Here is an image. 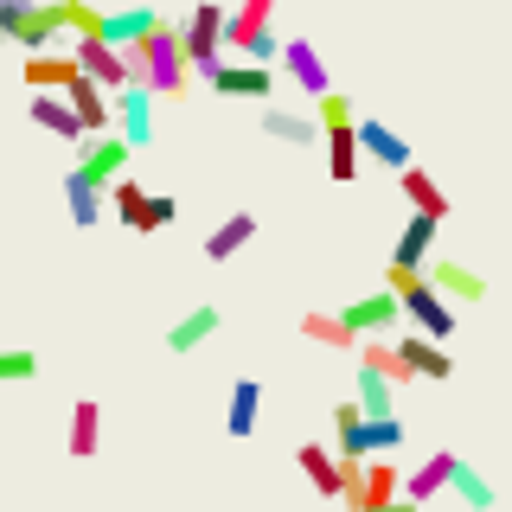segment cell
Instances as JSON below:
<instances>
[{
	"label": "cell",
	"mask_w": 512,
	"mask_h": 512,
	"mask_svg": "<svg viewBox=\"0 0 512 512\" xmlns=\"http://www.w3.org/2000/svg\"><path fill=\"white\" fill-rule=\"evenodd\" d=\"M173 218H180V199H173V192H154L148 199V231H167Z\"/></svg>",
	"instance_id": "39"
},
{
	"label": "cell",
	"mask_w": 512,
	"mask_h": 512,
	"mask_svg": "<svg viewBox=\"0 0 512 512\" xmlns=\"http://www.w3.org/2000/svg\"><path fill=\"white\" fill-rule=\"evenodd\" d=\"M365 173V141H359V128H333L327 135V180L333 186H352Z\"/></svg>",
	"instance_id": "25"
},
{
	"label": "cell",
	"mask_w": 512,
	"mask_h": 512,
	"mask_svg": "<svg viewBox=\"0 0 512 512\" xmlns=\"http://www.w3.org/2000/svg\"><path fill=\"white\" fill-rule=\"evenodd\" d=\"M256 128H263L269 141H282V148H327V128H320V116H308V109H276L269 103L263 116H256Z\"/></svg>",
	"instance_id": "11"
},
{
	"label": "cell",
	"mask_w": 512,
	"mask_h": 512,
	"mask_svg": "<svg viewBox=\"0 0 512 512\" xmlns=\"http://www.w3.org/2000/svg\"><path fill=\"white\" fill-rule=\"evenodd\" d=\"M160 26V13L154 7H122V13H109V26H103V39L109 45H122V52H135L141 39Z\"/></svg>",
	"instance_id": "30"
},
{
	"label": "cell",
	"mask_w": 512,
	"mask_h": 512,
	"mask_svg": "<svg viewBox=\"0 0 512 512\" xmlns=\"http://www.w3.org/2000/svg\"><path fill=\"white\" fill-rule=\"evenodd\" d=\"M391 295H404V314H410L416 333H429V340H442V346L455 340V301H448L429 276L410 282V288H391Z\"/></svg>",
	"instance_id": "5"
},
{
	"label": "cell",
	"mask_w": 512,
	"mask_h": 512,
	"mask_svg": "<svg viewBox=\"0 0 512 512\" xmlns=\"http://www.w3.org/2000/svg\"><path fill=\"white\" fill-rule=\"evenodd\" d=\"M256 416H263V378H237L231 404H224V429H231V442L256 436Z\"/></svg>",
	"instance_id": "22"
},
{
	"label": "cell",
	"mask_w": 512,
	"mask_h": 512,
	"mask_svg": "<svg viewBox=\"0 0 512 512\" xmlns=\"http://www.w3.org/2000/svg\"><path fill=\"white\" fill-rule=\"evenodd\" d=\"M128 154H135V148H128L122 135H96V141H84V154H77V173H84L90 186H103V192H109V186L122 180Z\"/></svg>",
	"instance_id": "13"
},
{
	"label": "cell",
	"mask_w": 512,
	"mask_h": 512,
	"mask_svg": "<svg viewBox=\"0 0 512 512\" xmlns=\"http://www.w3.org/2000/svg\"><path fill=\"white\" fill-rule=\"evenodd\" d=\"M314 116H320V128H327V135H333V128H359V109H352L340 90H333V96H320V103H314Z\"/></svg>",
	"instance_id": "37"
},
{
	"label": "cell",
	"mask_w": 512,
	"mask_h": 512,
	"mask_svg": "<svg viewBox=\"0 0 512 512\" xmlns=\"http://www.w3.org/2000/svg\"><path fill=\"white\" fill-rule=\"evenodd\" d=\"M148 199H154V192L141 186V180H128V173L109 186V212H116L128 231H141V237H148Z\"/></svg>",
	"instance_id": "28"
},
{
	"label": "cell",
	"mask_w": 512,
	"mask_h": 512,
	"mask_svg": "<svg viewBox=\"0 0 512 512\" xmlns=\"http://www.w3.org/2000/svg\"><path fill=\"white\" fill-rule=\"evenodd\" d=\"M250 237H256V212H231L205 231V256H212V263H231V256L250 250Z\"/></svg>",
	"instance_id": "23"
},
{
	"label": "cell",
	"mask_w": 512,
	"mask_h": 512,
	"mask_svg": "<svg viewBox=\"0 0 512 512\" xmlns=\"http://www.w3.org/2000/svg\"><path fill=\"white\" fill-rule=\"evenodd\" d=\"M20 77H26V90L32 96H71L77 84H84V64H77V52H32L20 64Z\"/></svg>",
	"instance_id": "9"
},
{
	"label": "cell",
	"mask_w": 512,
	"mask_h": 512,
	"mask_svg": "<svg viewBox=\"0 0 512 512\" xmlns=\"http://www.w3.org/2000/svg\"><path fill=\"white\" fill-rule=\"evenodd\" d=\"M455 474H461V455L455 448H436V455H423V468L410 474V500L423 506V500H436V493H455Z\"/></svg>",
	"instance_id": "21"
},
{
	"label": "cell",
	"mask_w": 512,
	"mask_h": 512,
	"mask_svg": "<svg viewBox=\"0 0 512 512\" xmlns=\"http://www.w3.org/2000/svg\"><path fill=\"white\" fill-rule=\"evenodd\" d=\"M295 468L308 474V487L320 493V500H346V461L333 442H301L295 448Z\"/></svg>",
	"instance_id": "10"
},
{
	"label": "cell",
	"mask_w": 512,
	"mask_h": 512,
	"mask_svg": "<svg viewBox=\"0 0 512 512\" xmlns=\"http://www.w3.org/2000/svg\"><path fill=\"white\" fill-rule=\"evenodd\" d=\"M378 512H416V500H410V493H404V500H397V506H378Z\"/></svg>",
	"instance_id": "40"
},
{
	"label": "cell",
	"mask_w": 512,
	"mask_h": 512,
	"mask_svg": "<svg viewBox=\"0 0 512 512\" xmlns=\"http://www.w3.org/2000/svg\"><path fill=\"white\" fill-rule=\"evenodd\" d=\"M180 39H186V58H192V71H199V77H212L218 64H224V52H231V13H224L218 0H199V7L186 13Z\"/></svg>",
	"instance_id": "3"
},
{
	"label": "cell",
	"mask_w": 512,
	"mask_h": 512,
	"mask_svg": "<svg viewBox=\"0 0 512 512\" xmlns=\"http://www.w3.org/2000/svg\"><path fill=\"white\" fill-rule=\"evenodd\" d=\"M71 103H77V116H84L90 141H96V135H116V90H103L96 77H84V84L71 90Z\"/></svg>",
	"instance_id": "24"
},
{
	"label": "cell",
	"mask_w": 512,
	"mask_h": 512,
	"mask_svg": "<svg viewBox=\"0 0 512 512\" xmlns=\"http://www.w3.org/2000/svg\"><path fill=\"white\" fill-rule=\"evenodd\" d=\"M410 429L397 423V416H372V455H391V448H404Z\"/></svg>",
	"instance_id": "38"
},
{
	"label": "cell",
	"mask_w": 512,
	"mask_h": 512,
	"mask_svg": "<svg viewBox=\"0 0 512 512\" xmlns=\"http://www.w3.org/2000/svg\"><path fill=\"white\" fill-rule=\"evenodd\" d=\"M269 13H276V0H244V7H231V52L250 58V64H282V45L276 26H269Z\"/></svg>",
	"instance_id": "4"
},
{
	"label": "cell",
	"mask_w": 512,
	"mask_h": 512,
	"mask_svg": "<svg viewBox=\"0 0 512 512\" xmlns=\"http://www.w3.org/2000/svg\"><path fill=\"white\" fill-rule=\"evenodd\" d=\"M423 276L436 282L448 301H461V308H474V301H487V276H480V269H468L461 256H436V263H429Z\"/></svg>",
	"instance_id": "19"
},
{
	"label": "cell",
	"mask_w": 512,
	"mask_h": 512,
	"mask_svg": "<svg viewBox=\"0 0 512 512\" xmlns=\"http://www.w3.org/2000/svg\"><path fill=\"white\" fill-rule=\"evenodd\" d=\"M135 71H141V84H148L160 103H167V96H186L192 90V58H186V39H180V26L173 20H160L148 39L135 45Z\"/></svg>",
	"instance_id": "1"
},
{
	"label": "cell",
	"mask_w": 512,
	"mask_h": 512,
	"mask_svg": "<svg viewBox=\"0 0 512 512\" xmlns=\"http://www.w3.org/2000/svg\"><path fill=\"white\" fill-rule=\"evenodd\" d=\"M397 352H404L410 378H429V384L455 378V359H448V346H442V340H429V333H416V327L397 333Z\"/></svg>",
	"instance_id": "14"
},
{
	"label": "cell",
	"mask_w": 512,
	"mask_h": 512,
	"mask_svg": "<svg viewBox=\"0 0 512 512\" xmlns=\"http://www.w3.org/2000/svg\"><path fill=\"white\" fill-rule=\"evenodd\" d=\"M359 141H365V160H378V167H391V173L416 167V160H410V141L397 135L391 122H378V116H359Z\"/></svg>",
	"instance_id": "20"
},
{
	"label": "cell",
	"mask_w": 512,
	"mask_h": 512,
	"mask_svg": "<svg viewBox=\"0 0 512 512\" xmlns=\"http://www.w3.org/2000/svg\"><path fill=\"white\" fill-rule=\"evenodd\" d=\"M77 64H84V77H96L103 90H135L141 84V71H135V52H122V45H109V39H77L71 45Z\"/></svg>",
	"instance_id": "7"
},
{
	"label": "cell",
	"mask_w": 512,
	"mask_h": 512,
	"mask_svg": "<svg viewBox=\"0 0 512 512\" xmlns=\"http://www.w3.org/2000/svg\"><path fill=\"white\" fill-rule=\"evenodd\" d=\"M359 410L365 416H397V378L372 372V365H359Z\"/></svg>",
	"instance_id": "32"
},
{
	"label": "cell",
	"mask_w": 512,
	"mask_h": 512,
	"mask_svg": "<svg viewBox=\"0 0 512 512\" xmlns=\"http://www.w3.org/2000/svg\"><path fill=\"white\" fill-rule=\"evenodd\" d=\"M205 90L224 96V103H263L269 109V96H276V71H269V64L237 58V64H218V71L205 77Z\"/></svg>",
	"instance_id": "8"
},
{
	"label": "cell",
	"mask_w": 512,
	"mask_h": 512,
	"mask_svg": "<svg viewBox=\"0 0 512 512\" xmlns=\"http://www.w3.org/2000/svg\"><path fill=\"white\" fill-rule=\"evenodd\" d=\"M0 39L20 52H71V32L58 20V0H0Z\"/></svg>",
	"instance_id": "2"
},
{
	"label": "cell",
	"mask_w": 512,
	"mask_h": 512,
	"mask_svg": "<svg viewBox=\"0 0 512 512\" xmlns=\"http://www.w3.org/2000/svg\"><path fill=\"white\" fill-rule=\"evenodd\" d=\"M397 192H404L410 212H423V218H448V192L429 180V167H404V173H397Z\"/></svg>",
	"instance_id": "27"
},
{
	"label": "cell",
	"mask_w": 512,
	"mask_h": 512,
	"mask_svg": "<svg viewBox=\"0 0 512 512\" xmlns=\"http://www.w3.org/2000/svg\"><path fill=\"white\" fill-rule=\"evenodd\" d=\"M340 320L359 340H384L391 327H410V314H404V295H391V288H372V295H352L346 308H340Z\"/></svg>",
	"instance_id": "6"
},
{
	"label": "cell",
	"mask_w": 512,
	"mask_h": 512,
	"mask_svg": "<svg viewBox=\"0 0 512 512\" xmlns=\"http://www.w3.org/2000/svg\"><path fill=\"white\" fill-rule=\"evenodd\" d=\"M282 77H288L295 90H308L314 103H320V96H333L327 58H320V45H308V39H288V45H282Z\"/></svg>",
	"instance_id": "12"
},
{
	"label": "cell",
	"mask_w": 512,
	"mask_h": 512,
	"mask_svg": "<svg viewBox=\"0 0 512 512\" xmlns=\"http://www.w3.org/2000/svg\"><path fill=\"white\" fill-rule=\"evenodd\" d=\"M359 365H372V372L410 384V365H404V352H397V340H365V346H359Z\"/></svg>",
	"instance_id": "35"
},
{
	"label": "cell",
	"mask_w": 512,
	"mask_h": 512,
	"mask_svg": "<svg viewBox=\"0 0 512 512\" xmlns=\"http://www.w3.org/2000/svg\"><path fill=\"white\" fill-rule=\"evenodd\" d=\"M64 448H71V461H90L103 448V404L96 397H77L71 404V436H64Z\"/></svg>",
	"instance_id": "26"
},
{
	"label": "cell",
	"mask_w": 512,
	"mask_h": 512,
	"mask_svg": "<svg viewBox=\"0 0 512 512\" xmlns=\"http://www.w3.org/2000/svg\"><path fill=\"white\" fill-rule=\"evenodd\" d=\"M154 103H160V96L148 84H135V90L116 96V135L128 141V148H148V141H154Z\"/></svg>",
	"instance_id": "16"
},
{
	"label": "cell",
	"mask_w": 512,
	"mask_h": 512,
	"mask_svg": "<svg viewBox=\"0 0 512 512\" xmlns=\"http://www.w3.org/2000/svg\"><path fill=\"white\" fill-rule=\"evenodd\" d=\"M455 500L468 506V512H493V506H500V487H493V480L480 474L474 461H461V474H455Z\"/></svg>",
	"instance_id": "33"
},
{
	"label": "cell",
	"mask_w": 512,
	"mask_h": 512,
	"mask_svg": "<svg viewBox=\"0 0 512 512\" xmlns=\"http://www.w3.org/2000/svg\"><path fill=\"white\" fill-rule=\"evenodd\" d=\"M58 20H64V32H71V39H103L109 13L90 7V0H58Z\"/></svg>",
	"instance_id": "34"
},
{
	"label": "cell",
	"mask_w": 512,
	"mask_h": 512,
	"mask_svg": "<svg viewBox=\"0 0 512 512\" xmlns=\"http://www.w3.org/2000/svg\"><path fill=\"white\" fill-rule=\"evenodd\" d=\"M224 327V314L212 308V301H199V308H186L180 320H173V327L167 333H160V346H167L173 352V359H186V352H199L205 340H212V333Z\"/></svg>",
	"instance_id": "15"
},
{
	"label": "cell",
	"mask_w": 512,
	"mask_h": 512,
	"mask_svg": "<svg viewBox=\"0 0 512 512\" xmlns=\"http://www.w3.org/2000/svg\"><path fill=\"white\" fill-rule=\"evenodd\" d=\"M26 116H32V128H45V135H58V141H77V148L90 141V128H84V116H77L71 96H45V90H39Z\"/></svg>",
	"instance_id": "17"
},
{
	"label": "cell",
	"mask_w": 512,
	"mask_h": 512,
	"mask_svg": "<svg viewBox=\"0 0 512 512\" xmlns=\"http://www.w3.org/2000/svg\"><path fill=\"white\" fill-rule=\"evenodd\" d=\"M64 205H71V224L77 231H90V224H103V186H90L84 173H64Z\"/></svg>",
	"instance_id": "29"
},
{
	"label": "cell",
	"mask_w": 512,
	"mask_h": 512,
	"mask_svg": "<svg viewBox=\"0 0 512 512\" xmlns=\"http://www.w3.org/2000/svg\"><path fill=\"white\" fill-rule=\"evenodd\" d=\"M333 448H340V461H372V416L359 410V397L333 404Z\"/></svg>",
	"instance_id": "18"
},
{
	"label": "cell",
	"mask_w": 512,
	"mask_h": 512,
	"mask_svg": "<svg viewBox=\"0 0 512 512\" xmlns=\"http://www.w3.org/2000/svg\"><path fill=\"white\" fill-rule=\"evenodd\" d=\"M301 340H314L320 352H352V346H365L340 314H301Z\"/></svg>",
	"instance_id": "31"
},
{
	"label": "cell",
	"mask_w": 512,
	"mask_h": 512,
	"mask_svg": "<svg viewBox=\"0 0 512 512\" xmlns=\"http://www.w3.org/2000/svg\"><path fill=\"white\" fill-rule=\"evenodd\" d=\"M26 378H39V352L7 346V352H0V384H26Z\"/></svg>",
	"instance_id": "36"
}]
</instances>
